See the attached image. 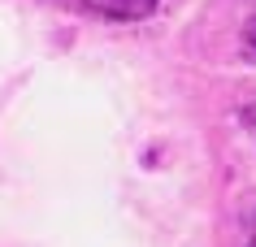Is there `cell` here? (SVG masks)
<instances>
[{"label": "cell", "instance_id": "277c9868", "mask_svg": "<svg viewBox=\"0 0 256 247\" xmlns=\"http://www.w3.org/2000/svg\"><path fill=\"white\" fill-rule=\"evenodd\" d=\"M248 247H256V217H252V230H248Z\"/></svg>", "mask_w": 256, "mask_h": 247}, {"label": "cell", "instance_id": "3957f363", "mask_svg": "<svg viewBox=\"0 0 256 247\" xmlns=\"http://www.w3.org/2000/svg\"><path fill=\"white\" fill-rule=\"evenodd\" d=\"M243 126H248V135L256 139V104H248V109H243Z\"/></svg>", "mask_w": 256, "mask_h": 247}, {"label": "cell", "instance_id": "7a4b0ae2", "mask_svg": "<svg viewBox=\"0 0 256 247\" xmlns=\"http://www.w3.org/2000/svg\"><path fill=\"white\" fill-rule=\"evenodd\" d=\"M243 56H248V61H256V17L243 26Z\"/></svg>", "mask_w": 256, "mask_h": 247}, {"label": "cell", "instance_id": "6da1fadb", "mask_svg": "<svg viewBox=\"0 0 256 247\" xmlns=\"http://www.w3.org/2000/svg\"><path fill=\"white\" fill-rule=\"evenodd\" d=\"M70 13H82V17H104V22H139L148 17L161 0H52Z\"/></svg>", "mask_w": 256, "mask_h": 247}]
</instances>
